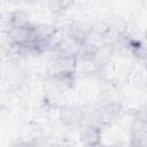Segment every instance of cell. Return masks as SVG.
Listing matches in <instances>:
<instances>
[{
	"instance_id": "6da1fadb",
	"label": "cell",
	"mask_w": 147,
	"mask_h": 147,
	"mask_svg": "<svg viewBox=\"0 0 147 147\" xmlns=\"http://www.w3.org/2000/svg\"><path fill=\"white\" fill-rule=\"evenodd\" d=\"M82 140L88 145H94L99 140V133L96 129L93 126L85 127V130L82 133Z\"/></svg>"
},
{
	"instance_id": "7a4b0ae2",
	"label": "cell",
	"mask_w": 147,
	"mask_h": 147,
	"mask_svg": "<svg viewBox=\"0 0 147 147\" xmlns=\"http://www.w3.org/2000/svg\"><path fill=\"white\" fill-rule=\"evenodd\" d=\"M64 122L65 123H75L78 121L79 116H78V111L75 109H70V110H65L64 111Z\"/></svg>"
}]
</instances>
